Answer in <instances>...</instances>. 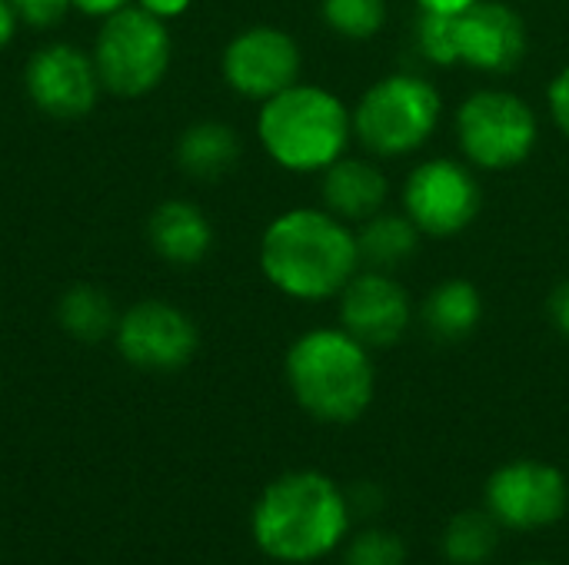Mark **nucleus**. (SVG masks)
I'll return each instance as SVG.
<instances>
[{"mask_svg":"<svg viewBox=\"0 0 569 565\" xmlns=\"http://www.w3.org/2000/svg\"><path fill=\"white\" fill-rule=\"evenodd\" d=\"M267 283L300 303H323L360 270L357 230L323 206H293L273 216L260 236Z\"/></svg>","mask_w":569,"mask_h":565,"instance_id":"1","label":"nucleus"},{"mask_svg":"<svg viewBox=\"0 0 569 565\" xmlns=\"http://www.w3.org/2000/svg\"><path fill=\"white\" fill-rule=\"evenodd\" d=\"M350 500L343 490L313 470L273 480L250 516L253 543L277 563L303 565L330 556L350 529Z\"/></svg>","mask_w":569,"mask_h":565,"instance_id":"2","label":"nucleus"},{"mask_svg":"<svg viewBox=\"0 0 569 565\" xmlns=\"http://www.w3.org/2000/svg\"><path fill=\"white\" fill-rule=\"evenodd\" d=\"M373 350L353 340L343 326H320L297 336L287 350V386L303 413L320 423H357L377 393Z\"/></svg>","mask_w":569,"mask_h":565,"instance_id":"3","label":"nucleus"},{"mask_svg":"<svg viewBox=\"0 0 569 565\" xmlns=\"http://www.w3.org/2000/svg\"><path fill=\"white\" fill-rule=\"evenodd\" d=\"M257 137L280 170L323 173L353 140V110L327 87L297 80L260 103Z\"/></svg>","mask_w":569,"mask_h":565,"instance_id":"4","label":"nucleus"},{"mask_svg":"<svg viewBox=\"0 0 569 565\" xmlns=\"http://www.w3.org/2000/svg\"><path fill=\"white\" fill-rule=\"evenodd\" d=\"M443 113L440 90L420 73H390L363 90L353 107V137L370 157H410L437 133Z\"/></svg>","mask_w":569,"mask_h":565,"instance_id":"5","label":"nucleus"},{"mask_svg":"<svg viewBox=\"0 0 569 565\" xmlns=\"http://www.w3.org/2000/svg\"><path fill=\"white\" fill-rule=\"evenodd\" d=\"M460 153L470 167L507 173L523 167L540 143L537 110L513 90H473L453 117Z\"/></svg>","mask_w":569,"mask_h":565,"instance_id":"6","label":"nucleus"},{"mask_svg":"<svg viewBox=\"0 0 569 565\" xmlns=\"http://www.w3.org/2000/svg\"><path fill=\"white\" fill-rule=\"evenodd\" d=\"M170 57L173 40L167 20L137 3L107 17L93 43V63L103 90L127 100L157 90L170 70Z\"/></svg>","mask_w":569,"mask_h":565,"instance_id":"7","label":"nucleus"},{"mask_svg":"<svg viewBox=\"0 0 569 565\" xmlns=\"http://www.w3.org/2000/svg\"><path fill=\"white\" fill-rule=\"evenodd\" d=\"M400 203L423 236L450 240L477 223L483 210V190L470 163L433 157L407 173Z\"/></svg>","mask_w":569,"mask_h":565,"instance_id":"8","label":"nucleus"},{"mask_svg":"<svg viewBox=\"0 0 569 565\" xmlns=\"http://www.w3.org/2000/svg\"><path fill=\"white\" fill-rule=\"evenodd\" d=\"M569 509L567 476L543 460L503 463L487 480V513L517 533L557 526Z\"/></svg>","mask_w":569,"mask_h":565,"instance_id":"9","label":"nucleus"},{"mask_svg":"<svg viewBox=\"0 0 569 565\" xmlns=\"http://www.w3.org/2000/svg\"><path fill=\"white\" fill-rule=\"evenodd\" d=\"M303 70V50L300 43L283 30L270 23H257L230 37L220 57V73L227 87L247 100H270L280 90L293 87Z\"/></svg>","mask_w":569,"mask_h":565,"instance_id":"10","label":"nucleus"},{"mask_svg":"<svg viewBox=\"0 0 569 565\" xmlns=\"http://www.w3.org/2000/svg\"><path fill=\"white\" fill-rule=\"evenodd\" d=\"M113 340L130 366L150 373L183 370L200 346L197 323L180 306L163 300L133 303L123 316H117Z\"/></svg>","mask_w":569,"mask_h":565,"instance_id":"11","label":"nucleus"},{"mask_svg":"<svg viewBox=\"0 0 569 565\" xmlns=\"http://www.w3.org/2000/svg\"><path fill=\"white\" fill-rule=\"evenodd\" d=\"M450 47L453 67L503 77L523 63L530 37L523 17L510 3L477 0L460 13H450Z\"/></svg>","mask_w":569,"mask_h":565,"instance_id":"12","label":"nucleus"},{"mask_svg":"<svg viewBox=\"0 0 569 565\" xmlns=\"http://www.w3.org/2000/svg\"><path fill=\"white\" fill-rule=\"evenodd\" d=\"M30 103L53 120H80L100 97V73L93 53L73 43H47L23 67Z\"/></svg>","mask_w":569,"mask_h":565,"instance_id":"13","label":"nucleus"},{"mask_svg":"<svg viewBox=\"0 0 569 565\" xmlns=\"http://www.w3.org/2000/svg\"><path fill=\"white\" fill-rule=\"evenodd\" d=\"M337 300H340V326L367 350L397 346L413 323V300L407 286L387 270L360 266Z\"/></svg>","mask_w":569,"mask_h":565,"instance_id":"14","label":"nucleus"},{"mask_svg":"<svg viewBox=\"0 0 569 565\" xmlns=\"http://www.w3.org/2000/svg\"><path fill=\"white\" fill-rule=\"evenodd\" d=\"M390 180L370 157H350L343 153L320 173V200L323 210L347 220L350 226L370 220L387 206Z\"/></svg>","mask_w":569,"mask_h":565,"instance_id":"15","label":"nucleus"},{"mask_svg":"<svg viewBox=\"0 0 569 565\" xmlns=\"http://www.w3.org/2000/svg\"><path fill=\"white\" fill-rule=\"evenodd\" d=\"M147 240L160 260L173 266H193L210 253L213 226L197 203L163 200L147 220Z\"/></svg>","mask_w":569,"mask_h":565,"instance_id":"16","label":"nucleus"},{"mask_svg":"<svg viewBox=\"0 0 569 565\" xmlns=\"http://www.w3.org/2000/svg\"><path fill=\"white\" fill-rule=\"evenodd\" d=\"M483 293L477 290V283L453 276L437 283L420 306V320L423 330L440 340V343H460L467 336L477 333V326L483 323Z\"/></svg>","mask_w":569,"mask_h":565,"instance_id":"17","label":"nucleus"},{"mask_svg":"<svg viewBox=\"0 0 569 565\" xmlns=\"http://www.w3.org/2000/svg\"><path fill=\"white\" fill-rule=\"evenodd\" d=\"M423 233L417 223L400 210H380L370 220L357 223V250H360V266L367 270H400L407 260L417 256Z\"/></svg>","mask_w":569,"mask_h":565,"instance_id":"18","label":"nucleus"},{"mask_svg":"<svg viewBox=\"0 0 569 565\" xmlns=\"http://www.w3.org/2000/svg\"><path fill=\"white\" fill-rule=\"evenodd\" d=\"M177 163L197 180H217L230 173L240 160V137L220 120H200L177 137Z\"/></svg>","mask_w":569,"mask_h":565,"instance_id":"19","label":"nucleus"},{"mask_svg":"<svg viewBox=\"0 0 569 565\" xmlns=\"http://www.w3.org/2000/svg\"><path fill=\"white\" fill-rule=\"evenodd\" d=\"M57 323L67 336H73L80 343H100L103 336L113 333L117 313H113V303L103 290L90 286V283H77L60 296Z\"/></svg>","mask_w":569,"mask_h":565,"instance_id":"20","label":"nucleus"},{"mask_svg":"<svg viewBox=\"0 0 569 565\" xmlns=\"http://www.w3.org/2000/svg\"><path fill=\"white\" fill-rule=\"evenodd\" d=\"M500 543V523L490 513L470 509L447 523L443 529V556L453 565H483Z\"/></svg>","mask_w":569,"mask_h":565,"instance_id":"21","label":"nucleus"},{"mask_svg":"<svg viewBox=\"0 0 569 565\" xmlns=\"http://www.w3.org/2000/svg\"><path fill=\"white\" fill-rule=\"evenodd\" d=\"M320 20L343 40H370L387 23V0H320Z\"/></svg>","mask_w":569,"mask_h":565,"instance_id":"22","label":"nucleus"},{"mask_svg":"<svg viewBox=\"0 0 569 565\" xmlns=\"http://www.w3.org/2000/svg\"><path fill=\"white\" fill-rule=\"evenodd\" d=\"M343 565H407V546L387 529H363L350 539Z\"/></svg>","mask_w":569,"mask_h":565,"instance_id":"23","label":"nucleus"},{"mask_svg":"<svg viewBox=\"0 0 569 565\" xmlns=\"http://www.w3.org/2000/svg\"><path fill=\"white\" fill-rule=\"evenodd\" d=\"M10 7H13L17 20H23L30 27H53L70 10V0H10Z\"/></svg>","mask_w":569,"mask_h":565,"instance_id":"24","label":"nucleus"},{"mask_svg":"<svg viewBox=\"0 0 569 565\" xmlns=\"http://www.w3.org/2000/svg\"><path fill=\"white\" fill-rule=\"evenodd\" d=\"M547 107H550V117L557 123V130L569 137V63L550 80L547 87Z\"/></svg>","mask_w":569,"mask_h":565,"instance_id":"25","label":"nucleus"},{"mask_svg":"<svg viewBox=\"0 0 569 565\" xmlns=\"http://www.w3.org/2000/svg\"><path fill=\"white\" fill-rule=\"evenodd\" d=\"M547 316H550L557 333L569 336V280L553 286V293L547 296Z\"/></svg>","mask_w":569,"mask_h":565,"instance_id":"26","label":"nucleus"},{"mask_svg":"<svg viewBox=\"0 0 569 565\" xmlns=\"http://www.w3.org/2000/svg\"><path fill=\"white\" fill-rule=\"evenodd\" d=\"M130 3H133V0H70L73 10H80V13H87V17H100V20L113 17L117 10H123V7H130Z\"/></svg>","mask_w":569,"mask_h":565,"instance_id":"27","label":"nucleus"},{"mask_svg":"<svg viewBox=\"0 0 569 565\" xmlns=\"http://www.w3.org/2000/svg\"><path fill=\"white\" fill-rule=\"evenodd\" d=\"M133 3L143 7L147 13L160 17V20H173L180 13H187V7H190V0H133Z\"/></svg>","mask_w":569,"mask_h":565,"instance_id":"28","label":"nucleus"},{"mask_svg":"<svg viewBox=\"0 0 569 565\" xmlns=\"http://www.w3.org/2000/svg\"><path fill=\"white\" fill-rule=\"evenodd\" d=\"M17 13H13V7H10V0H0V50L13 40V33H17Z\"/></svg>","mask_w":569,"mask_h":565,"instance_id":"29","label":"nucleus"},{"mask_svg":"<svg viewBox=\"0 0 569 565\" xmlns=\"http://www.w3.org/2000/svg\"><path fill=\"white\" fill-rule=\"evenodd\" d=\"M477 0H417L420 10H430V13H460L467 7H473Z\"/></svg>","mask_w":569,"mask_h":565,"instance_id":"30","label":"nucleus"},{"mask_svg":"<svg viewBox=\"0 0 569 565\" xmlns=\"http://www.w3.org/2000/svg\"><path fill=\"white\" fill-rule=\"evenodd\" d=\"M530 565H543V563H530Z\"/></svg>","mask_w":569,"mask_h":565,"instance_id":"31","label":"nucleus"}]
</instances>
